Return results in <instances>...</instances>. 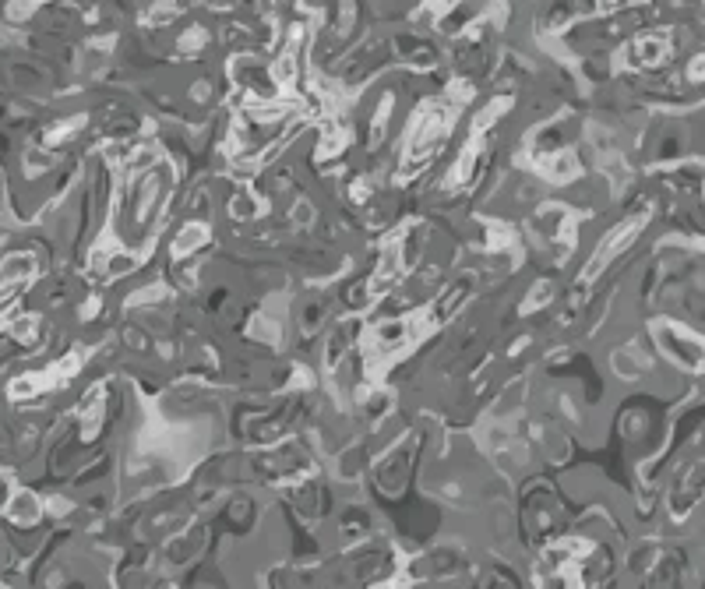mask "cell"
<instances>
[{"mask_svg": "<svg viewBox=\"0 0 705 589\" xmlns=\"http://www.w3.org/2000/svg\"><path fill=\"white\" fill-rule=\"evenodd\" d=\"M448 124H452V110H448L445 103H434V106H427V110L416 113L413 131H409V138H406V166L409 170L427 163V156H434V149L445 142Z\"/></svg>", "mask_w": 705, "mask_h": 589, "instance_id": "6da1fadb", "label": "cell"}, {"mask_svg": "<svg viewBox=\"0 0 705 589\" xmlns=\"http://www.w3.org/2000/svg\"><path fill=\"white\" fill-rule=\"evenodd\" d=\"M663 57H667V39L663 36H649L642 43H631L628 50V64H635V68H656V64H663Z\"/></svg>", "mask_w": 705, "mask_h": 589, "instance_id": "277c9868", "label": "cell"}, {"mask_svg": "<svg viewBox=\"0 0 705 589\" xmlns=\"http://www.w3.org/2000/svg\"><path fill=\"white\" fill-rule=\"evenodd\" d=\"M208 237H212V230H208L205 223H198V219H191V223H184V230L177 233V240H173V254H177V258L194 254L201 244H208Z\"/></svg>", "mask_w": 705, "mask_h": 589, "instance_id": "5b68a950", "label": "cell"}, {"mask_svg": "<svg viewBox=\"0 0 705 589\" xmlns=\"http://www.w3.org/2000/svg\"><path fill=\"white\" fill-rule=\"evenodd\" d=\"M653 336H656V343H660V350L667 353L670 360H677L681 367H691V371L705 367V339L695 336L691 329L670 325V321H656Z\"/></svg>", "mask_w": 705, "mask_h": 589, "instance_id": "7a4b0ae2", "label": "cell"}, {"mask_svg": "<svg viewBox=\"0 0 705 589\" xmlns=\"http://www.w3.org/2000/svg\"><path fill=\"white\" fill-rule=\"evenodd\" d=\"M550 297H554V286H550V283H540L533 293H529V304H526V307H529V311H536V307H543Z\"/></svg>", "mask_w": 705, "mask_h": 589, "instance_id": "8992f818", "label": "cell"}, {"mask_svg": "<svg viewBox=\"0 0 705 589\" xmlns=\"http://www.w3.org/2000/svg\"><path fill=\"white\" fill-rule=\"evenodd\" d=\"M642 223H646V216H631V219H624V223H617L614 230L607 233V237L596 244V251H593V258H589V265H586V279H596L603 272V265H610V261L617 258V254L628 247V240H635L639 237V230H642Z\"/></svg>", "mask_w": 705, "mask_h": 589, "instance_id": "3957f363", "label": "cell"}, {"mask_svg": "<svg viewBox=\"0 0 705 589\" xmlns=\"http://www.w3.org/2000/svg\"><path fill=\"white\" fill-rule=\"evenodd\" d=\"M208 4H212V8H233L237 0H208Z\"/></svg>", "mask_w": 705, "mask_h": 589, "instance_id": "52a82bcc", "label": "cell"}]
</instances>
